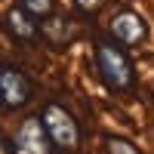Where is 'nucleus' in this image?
<instances>
[{
    "mask_svg": "<svg viewBox=\"0 0 154 154\" xmlns=\"http://www.w3.org/2000/svg\"><path fill=\"white\" fill-rule=\"evenodd\" d=\"M96 65H99V74H102V80H105L108 89H114V93H133L136 68H133L130 56H126L120 46L99 43L96 46Z\"/></svg>",
    "mask_w": 154,
    "mask_h": 154,
    "instance_id": "f257e3e1",
    "label": "nucleus"
},
{
    "mask_svg": "<svg viewBox=\"0 0 154 154\" xmlns=\"http://www.w3.org/2000/svg\"><path fill=\"white\" fill-rule=\"evenodd\" d=\"M40 120L46 126V136H49V142H53V148H77L80 145V126H77V120L71 117V114L65 108H59V105H46L40 111Z\"/></svg>",
    "mask_w": 154,
    "mask_h": 154,
    "instance_id": "f03ea898",
    "label": "nucleus"
},
{
    "mask_svg": "<svg viewBox=\"0 0 154 154\" xmlns=\"http://www.w3.org/2000/svg\"><path fill=\"white\" fill-rule=\"evenodd\" d=\"M31 99V80L19 68H0V102L3 108H22Z\"/></svg>",
    "mask_w": 154,
    "mask_h": 154,
    "instance_id": "7ed1b4c3",
    "label": "nucleus"
},
{
    "mask_svg": "<svg viewBox=\"0 0 154 154\" xmlns=\"http://www.w3.org/2000/svg\"><path fill=\"white\" fill-rule=\"evenodd\" d=\"M12 148L25 151V154H46L49 148H53V142H49V136H46L43 120L40 117H28L16 130V142H12Z\"/></svg>",
    "mask_w": 154,
    "mask_h": 154,
    "instance_id": "20e7f679",
    "label": "nucleus"
},
{
    "mask_svg": "<svg viewBox=\"0 0 154 154\" xmlns=\"http://www.w3.org/2000/svg\"><path fill=\"white\" fill-rule=\"evenodd\" d=\"M111 34H114V40H120L123 46H136V43H142L145 40V22L136 16V12H120L117 19L111 22Z\"/></svg>",
    "mask_w": 154,
    "mask_h": 154,
    "instance_id": "39448f33",
    "label": "nucleus"
},
{
    "mask_svg": "<svg viewBox=\"0 0 154 154\" xmlns=\"http://www.w3.org/2000/svg\"><path fill=\"white\" fill-rule=\"evenodd\" d=\"M31 19H34V16H31V12H25L22 6H19V9H9L6 22H9V28H12V34H16L19 40H34V37H37V25H34Z\"/></svg>",
    "mask_w": 154,
    "mask_h": 154,
    "instance_id": "423d86ee",
    "label": "nucleus"
},
{
    "mask_svg": "<svg viewBox=\"0 0 154 154\" xmlns=\"http://www.w3.org/2000/svg\"><path fill=\"white\" fill-rule=\"evenodd\" d=\"M43 37H46L53 46H65V43L71 40L68 22L62 19V16H56V12H53V16H46V19H43Z\"/></svg>",
    "mask_w": 154,
    "mask_h": 154,
    "instance_id": "0eeeda50",
    "label": "nucleus"
},
{
    "mask_svg": "<svg viewBox=\"0 0 154 154\" xmlns=\"http://www.w3.org/2000/svg\"><path fill=\"white\" fill-rule=\"evenodd\" d=\"M19 6L25 12H31L34 19H46L56 12V0H19Z\"/></svg>",
    "mask_w": 154,
    "mask_h": 154,
    "instance_id": "6e6552de",
    "label": "nucleus"
},
{
    "mask_svg": "<svg viewBox=\"0 0 154 154\" xmlns=\"http://www.w3.org/2000/svg\"><path fill=\"white\" fill-rule=\"evenodd\" d=\"M108 148H111V151H130V154L139 151L136 142H126V139H117V136H111V139H108Z\"/></svg>",
    "mask_w": 154,
    "mask_h": 154,
    "instance_id": "1a4fd4ad",
    "label": "nucleus"
},
{
    "mask_svg": "<svg viewBox=\"0 0 154 154\" xmlns=\"http://www.w3.org/2000/svg\"><path fill=\"white\" fill-rule=\"evenodd\" d=\"M74 3H77L80 12H96V9L102 6V0H74Z\"/></svg>",
    "mask_w": 154,
    "mask_h": 154,
    "instance_id": "9d476101",
    "label": "nucleus"
}]
</instances>
